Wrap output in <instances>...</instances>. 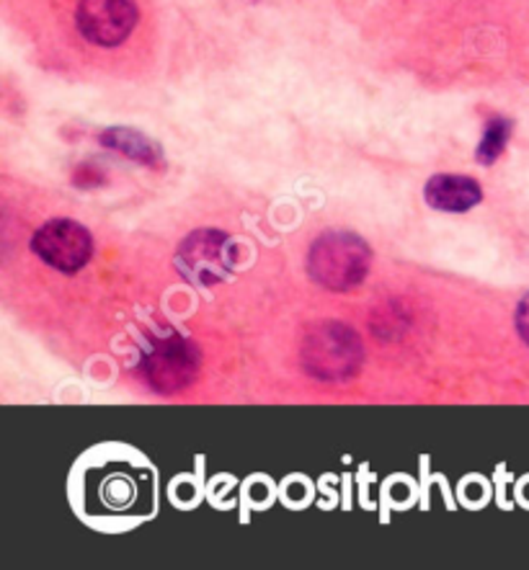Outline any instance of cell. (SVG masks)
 <instances>
[{
	"instance_id": "obj_1",
	"label": "cell",
	"mask_w": 529,
	"mask_h": 570,
	"mask_svg": "<svg viewBox=\"0 0 529 570\" xmlns=\"http://www.w3.org/2000/svg\"><path fill=\"white\" fill-rule=\"evenodd\" d=\"M372 250L360 235L325 233L313 243L307 272L325 289H352L370 272Z\"/></svg>"
},
{
	"instance_id": "obj_2",
	"label": "cell",
	"mask_w": 529,
	"mask_h": 570,
	"mask_svg": "<svg viewBox=\"0 0 529 570\" xmlns=\"http://www.w3.org/2000/svg\"><path fill=\"white\" fill-rule=\"evenodd\" d=\"M307 372L321 380H346L362 362L360 338L341 323H321L307 333L303 344Z\"/></svg>"
},
{
	"instance_id": "obj_3",
	"label": "cell",
	"mask_w": 529,
	"mask_h": 570,
	"mask_svg": "<svg viewBox=\"0 0 529 570\" xmlns=\"http://www.w3.org/2000/svg\"><path fill=\"white\" fill-rule=\"evenodd\" d=\"M31 248L57 272L72 274L88 264L94 254V240L84 225L72 223V219H52L39 227Z\"/></svg>"
},
{
	"instance_id": "obj_4",
	"label": "cell",
	"mask_w": 529,
	"mask_h": 570,
	"mask_svg": "<svg viewBox=\"0 0 529 570\" xmlns=\"http://www.w3.org/2000/svg\"><path fill=\"white\" fill-rule=\"evenodd\" d=\"M137 23L135 0H80L78 29L88 42L117 47L133 35Z\"/></svg>"
},
{
	"instance_id": "obj_5",
	"label": "cell",
	"mask_w": 529,
	"mask_h": 570,
	"mask_svg": "<svg viewBox=\"0 0 529 570\" xmlns=\"http://www.w3.org/2000/svg\"><path fill=\"white\" fill-rule=\"evenodd\" d=\"M199 354L189 341L184 338H166L145 356V377H148L150 387H156L158 393H176L189 385L197 374Z\"/></svg>"
},
{
	"instance_id": "obj_6",
	"label": "cell",
	"mask_w": 529,
	"mask_h": 570,
	"mask_svg": "<svg viewBox=\"0 0 529 570\" xmlns=\"http://www.w3.org/2000/svg\"><path fill=\"white\" fill-rule=\"evenodd\" d=\"M233 243L225 233L215 230H202L194 233L189 240L182 246V261L184 272L192 276L194 282L207 284V282H223L231 274L233 266Z\"/></svg>"
},
{
	"instance_id": "obj_7",
	"label": "cell",
	"mask_w": 529,
	"mask_h": 570,
	"mask_svg": "<svg viewBox=\"0 0 529 570\" xmlns=\"http://www.w3.org/2000/svg\"><path fill=\"white\" fill-rule=\"evenodd\" d=\"M427 202L434 209L466 212L480 202V186L468 176H434L427 184Z\"/></svg>"
},
{
	"instance_id": "obj_8",
	"label": "cell",
	"mask_w": 529,
	"mask_h": 570,
	"mask_svg": "<svg viewBox=\"0 0 529 570\" xmlns=\"http://www.w3.org/2000/svg\"><path fill=\"white\" fill-rule=\"evenodd\" d=\"M101 140H104L106 148L125 153V156L133 158V160H140V163H156L158 160L156 145H153L148 137L135 132V129H109V132H106Z\"/></svg>"
},
{
	"instance_id": "obj_9",
	"label": "cell",
	"mask_w": 529,
	"mask_h": 570,
	"mask_svg": "<svg viewBox=\"0 0 529 570\" xmlns=\"http://www.w3.org/2000/svg\"><path fill=\"white\" fill-rule=\"evenodd\" d=\"M509 135H511V121L509 119L496 117V119L488 121L483 140H480V145H478V160L480 163H493L496 158H499L503 148H507Z\"/></svg>"
},
{
	"instance_id": "obj_10",
	"label": "cell",
	"mask_w": 529,
	"mask_h": 570,
	"mask_svg": "<svg viewBox=\"0 0 529 570\" xmlns=\"http://www.w3.org/2000/svg\"><path fill=\"white\" fill-rule=\"evenodd\" d=\"M517 331L519 336H522L525 344L529 346V295L519 303V311H517Z\"/></svg>"
}]
</instances>
